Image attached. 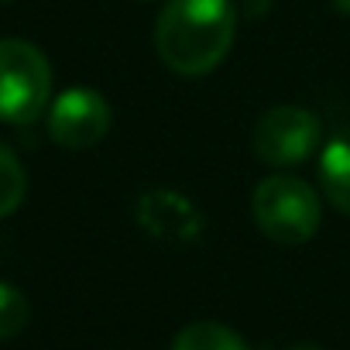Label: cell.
I'll return each instance as SVG.
<instances>
[{
  "instance_id": "obj_1",
  "label": "cell",
  "mask_w": 350,
  "mask_h": 350,
  "mask_svg": "<svg viewBox=\"0 0 350 350\" xmlns=\"http://www.w3.org/2000/svg\"><path fill=\"white\" fill-rule=\"evenodd\" d=\"M237 38V8L230 0H165L154 21L158 59L179 76L213 72Z\"/></svg>"
},
{
  "instance_id": "obj_11",
  "label": "cell",
  "mask_w": 350,
  "mask_h": 350,
  "mask_svg": "<svg viewBox=\"0 0 350 350\" xmlns=\"http://www.w3.org/2000/svg\"><path fill=\"white\" fill-rule=\"evenodd\" d=\"M329 4H333L340 14H350V0H329Z\"/></svg>"
},
{
  "instance_id": "obj_5",
  "label": "cell",
  "mask_w": 350,
  "mask_h": 350,
  "mask_svg": "<svg viewBox=\"0 0 350 350\" xmlns=\"http://www.w3.org/2000/svg\"><path fill=\"white\" fill-rule=\"evenodd\" d=\"M110 131V103L96 93V90H66L62 96H55L52 110H49V134L55 144L83 151L93 148L107 137Z\"/></svg>"
},
{
  "instance_id": "obj_7",
  "label": "cell",
  "mask_w": 350,
  "mask_h": 350,
  "mask_svg": "<svg viewBox=\"0 0 350 350\" xmlns=\"http://www.w3.org/2000/svg\"><path fill=\"white\" fill-rule=\"evenodd\" d=\"M319 189L333 210L350 217V127L333 134L319 151Z\"/></svg>"
},
{
  "instance_id": "obj_4",
  "label": "cell",
  "mask_w": 350,
  "mask_h": 350,
  "mask_svg": "<svg viewBox=\"0 0 350 350\" xmlns=\"http://www.w3.org/2000/svg\"><path fill=\"white\" fill-rule=\"evenodd\" d=\"M319 137H323V127L316 113L282 103L261 113L254 127V154L271 168H295L316 154Z\"/></svg>"
},
{
  "instance_id": "obj_12",
  "label": "cell",
  "mask_w": 350,
  "mask_h": 350,
  "mask_svg": "<svg viewBox=\"0 0 350 350\" xmlns=\"http://www.w3.org/2000/svg\"><path fill=\"white\" fill-rule=\"evenodd\" d=\"M288 350H323V347H316V343H295V347H288Z\"/></svg>"
},
{
  "instance_id": "obj_2",
  "label": "cell",
  "mask_w": 350,
  "mask_h": 350,
  "mask_svg": "<svg viewBox=\"0 0 350 350\" xmlns=\"http://www.w3.org/2000/svg\"><path fill=\"white\" fill-rule=\"evenodd\" d=\"M251 213L265 237L295 247L316 237L323 220V200L309 183L295 179V175H268L251 196Z\"/></svg>"
},
{
  "instance_id": "obj_3",
  "label": "cell",
  "mask_w": 350,
  "mask_h": 350,
  "mask_svg": "<svg viewBox=\"0 0 350 350\" xmlns=\"http://www.w3.org/2000/svg\"><path fill=\"white\" fill-rule=\"evenodd\" d=\"M52 96V66L31 42L0 38V120L35 124Z\"/></svg>"
},
{
  "instance_id": "obj_6",
  "label": "cell",
  "mask_w": 350,
  "mask_h": 350,
  "mask_svg": "<svg viewBox=\"0 0 350 350\" xmlns=\"http://www.w3.org/2000/svg\"><path fill=\"white\" fill-rule=\"evenodd\" d=\"M137 224L151 237L172 241V244H193L203 237L200 206L175 189H148L137 200Z\"/></svg>"
},
{
  "instance_id": "obj_9",
  "label": "cell",
  "mask_w": 350,
  "mask_h": 350,
  "mask_svg": "<svg viewBox=\"0 0 350 350\" xmlns=\"http://www.w3.org/2000/svg\"><path fill=\"white\" fill-rule=\"evenodd\" d=\"M25 193H28V175L21 161L8 144H0V220L11 217L25 203Z\"/></svg>"
},
{
  "instance_id": "obj_10",
  "label": "cell",
  "mask_w": 350,
  "mask_h": 350,
  "mask_svg": "<svg viewBox=\"0 0 350 350\" xmlns=\"http://www.w3.org/2000/svg\"><path fill=\"white\" fill-rule=\"evenodd\" d=\"M28 323V299L21 288L0 282V340H11Z\"/></svg>"
},
{
  "instance_id": "obj_8",
  "label": "cell",
  "mask_w": 350,
  "mask_h": 350,
  "mask_svg": "<svg viewBox=\"0 0 350 350\" xmlns=\"http://www.w3.org/2000/svg\"><path fill=\"white\" fill-rule=\"evenodd\" d=\"M172 350H251L241 333H234L224 323H193L179 329V336L172 340Z\"/></svg>"
}]
</instances>
